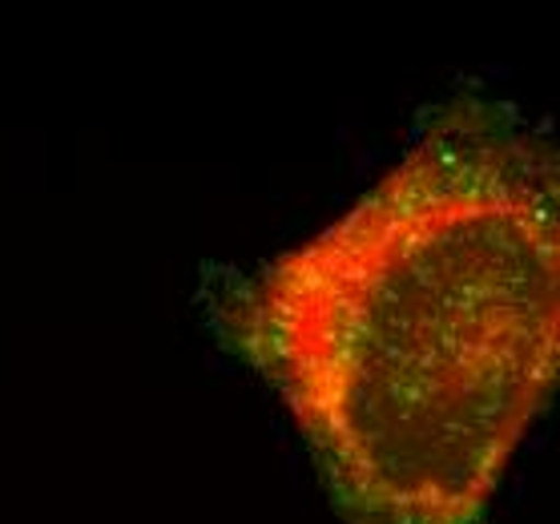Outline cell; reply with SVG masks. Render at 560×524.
<instances>
[{"mask_svg":"<svg viewBox=\"0 0 560 524\" xmlns=\"http://www.w3.org/2000/svg\"><path fill=\"white\" fill-rule=\"evenodd\" d=\"M557 150L459 93L343 218L218 299L343 524H485L560 368Z\"/></svg>","mask_w":560,"mask_h":524,"instance_id":"1","label":"cell"}]
</instances>
